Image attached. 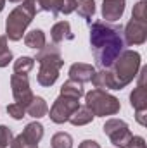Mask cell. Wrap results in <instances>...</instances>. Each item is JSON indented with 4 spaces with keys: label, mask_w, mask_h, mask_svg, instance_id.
Segmentation results:
<instances>
[{
    "label": "cell",
    "mask_w": 147,
    "mask_h": 148,
    "mask_svg": "<svg viewBox=\"0 0 147 148\" xmlns=\"http://www.w3.org/2000/svg\"><path fill=\"white\" fill-rule=\"evenodd\" d=\"M90 45L97 66L101 69H109L125 50V38L121 26L95 21L94 24H90Z\"/></svg>",
    "instance_id": "6da1fadb"
},
{
    "label": "cell",
    "mask_w": 147,
    "mask_h": 148,
    "mask_svg": "<svg viewBox=\"0 0 147 148\" xmlns=\"http://www.w3.org/2000/svg\"><path fill=\"white\" fill-rule=\"evenodd\" d=\"M140 69V53L133 50H123L109 69L94 74L92 83L99 90H123L128 86Z\"/></svg>",
    "instance_id": "7a4b0ae2"
},
{
    "label": "cell",
    "mask_w": 147,
    "mask_h": 148,
    "mask_svg": "<svg viewBox=\"0 0 147 148\" xmlns=\"http://www.w3.org/2000/svg\"><path fill=\"white\" fill-rule=\"evenodd\" d=\"M38 64H40V71H38L37 81L40 86H52L57 77H59V71L61 67L64 66V60H62V55H61V50L55 43L52 45H45L43 48H40L35 57Z\"/></svg>",
    "instance_id": "3957f363"
},
{
    "label": "cell",
    "mask_w": 147,
    "mask_h": 148,
    "mask_svg": "<svg viewBox=\"0 0 147 148\" xmlns=\"http://www.w3.org/2000/svg\"><path fill=\"white\" fill-rule=\"evenodd\" d=\"M37 16L35 5L31 0H23L21 5H17L7 17L5 21V36L7 40L12 41H19L23 35L26 33V28L30 26V23L33 21V17Z\"/></svg>",
    "instance_id": "277c9868"
},
{
    "label": "cell",
    "mask_w": 147,
    "mask_h": 148,
    "mask_svg": "<svg viewBox=\"0 0 147 148\" xmlns=\"http://www.w3.org/2000/svg\"><path fill=\"white\" fill-rule=\"evenodd\" d=\"M85 107L94 114V117H106L114 115L121 109V103L116 97H112L106 90H92L85 93Z\"/></svg>",
    "instance_id": "5b68a950"
},
{
    "label": "cell",
    "mask_w": 147,
    "mask_h": 148,
    "mask_svg": "<svg viewBox=\"0 0 147 148\" xmlns=\"http://www.w3.org/2000/svg\"><path fill=\"white\" fill-rule=\"evenodd\" d=\"M80 107V100L73 97H66V95H59L54 102V105L50 107L49 117L52 122L55 124H64L69 121V117L74 114V110Z\"/></svg>",
    "instance_id": "8992f818"
},
{
    "label": "cell",
    "mask_w": 147,
    "mask_h": 148,
    "mask_svg": "<svg viewBox=\"0 0 147 148\" xmlns=\"http://www.w3.org/2000/svg\"><path fill=\"white\" fill-rule=\"evenodd\" d=\"M104 134H107L112 145L119 148H126L130 140H132V131L128 127V124L121 119H109L104 124Z\"/></svg>",
    "instance_id": "52a82bcc"
},
{
    "label": "cell",
    "mask_w": 147,
    "mask_h": 148,
    "mask_svg": "<svg viewBox=\"0 0 147 148\" xmlns=\"http://www.w3.org/2000/svg\"><path fill=\"white\" fill-rule=\"evenodd\" d=\"M10 88H12V97L16 100V103L26 107L31 100H33V91L30 88V79L28 74H12L10 76Z\"/></svg>",
    "instance_id": "ba28073f"
},
{
    "label": "cell",
    "mask_w": 147,
    "mask_h": 148,
    "mask_svg": "<svg viewBox=\"0 0 147 148\" xmlns=\"http://www.w3.org/2000/svg\"><path fill=\"white\" fill-rule=\"evenodd\" d=\"M146 74L147 67L140 69V77H139V86L132 91L130 95V103L135 109V112H146L147 110V86H146Z\"/></svg>",
    "instance_id": "9c48e42d"
},
{
    "label": "cell",
    "mask_w": 147,
    "mask_h": 148,
    "mask_svg": "<svg viewBox=\"0 0 147 148\" xmlns=\"http://www.w3.org/2000/svg\"><path fill=\"white\" fill-rule=\"evenodd\" d=\"M125 43L128 45H144L147 40V23L132 19L125 28Z\"/></svg>",
    "instance_id": "30bf717a"
},
{
    "label": "cell",
    "mask_w": 147,
    "mask_h": 148,
    "mask_svg": "<svg viewBox=\"0 0 147 148\" xmlns=\"http://www.w3.org/2000/svg\"><path fill=\"white\" fill-rule=\"evenodd\" d=\"M126 0H102V17L106 21H119L125 12Z\"/></svg>",
    "instance_id": "8fae6325"
},
{
    "label": "cell",
    "mask_w": 147,
    "mask_h": 148,
    "mask_svg": "<svg viewBox=\"0 0 147 148\" xmlns=\"http://www.w3.org/2000/svg\"><path fill=\"white\" fill-rule=\"evenodd\" d=\"M95 74V67L90 66V64H83V62H76L69 67V79L73 81H78V83H88L92 81Z\"/></svg>",
    "instance_id": "7c38bea8"
},
{
    "label": "cell",
    "mask_w": 147,
    "mask_h": 148,
    "mask_svg": "<svg viewBox=\"0 0 147 148\" xmlns=\"http://www.w3.org/2000/svg\"><path fill=\"white\" fill-rule=\"evenodd\" d=\"M50 38L52 41L57 45V43H62V41H71L74 38L73 31H71V24L68 21H59L52 26L50 29Z\"/></svg>",
    "instance_id": "4fadbf2b"
},
{
    "label": "cell",
    "mask_w": 147,
    "mask_h": 148,
    "mask_svg": "<svg viewBox=\"0 0 147 148\" xmlns=\"http://www.w3.org/2000/svg\"><path fill=\"white\" fill-rule=\"evenodd\" d=\"M26 114H30L35 119L45 117L49 114V105H47V102L42 97H33V100L26 105Z\"/></svg>",
    "instance_id": "5bb4252c"
},
{
    "label": "cell",
    "mask_w": 147,
    "mask_h": 148,
    "mask_svg": "<svg viewBox=\"0 0 147 148\" xmlns=\"http://www.w3.org/2000/svg\"><path fill=\"white\" fill-rule=\"evenodd\" d=\"M24 45L30 47V48H35V50H40L47 45V38H45V33L42 29H33L30 33L24 35Z\"/></svg>",
    "instance_id": "9a60e30c"
},
{
    "label": "cell",
    "mask_w": 147,
    "mask_h": 148,
    "mask_svg": "<svg viewBox=\"0 0 147 148\" xmlns=\"http://www.w3.org/2000/svg\"><path fill=\"white\" fill-rule=\"evenodd\" d=\"M61 95H66V97H73V98H81L85 95V90H83V84L73 81V79H68L62 86H61Z\"/></svg>",
    "instance_id": "2e32d148"
},
{
    "label": "cell",
    "mask_w": 147,
    "mask_h": 148,
    "mask_svg": "<svg viewBox=\"0 0 147 148\" xmlns=\"http://www.w3.org/2000/svg\"><path fill=\"white\" fill-rule=\"evenodd\" d=\"M31 2H33V5H35L37 14L38 12H42V10H45V12H50L54 17L59 16L61 0H31Z\"/></svg>",
    "instance_id": "e0dca14e"
},
{
    "label": "cell",
    "mask_w": 147,
    "mask_h": 148,
    "mask_svg": "<svg viewBox=\"0 0 147 148\" xmlns=\"http://www.w3.org/2000/svg\"><path fill=\"white\" fill-rule=\"evenodd\" d=\"M94 119V114L88 110L87 107H78L74 114L69 117V122L73 126H85V124H90Z\"/></svg>",
    "instance_id": "ac0fdd59"
},
{
    "label": "cell",
    "mask_w": 147,
    "mask_h": 148,
    "mask_svg": "<svg viewBox=\"0 0 147 148\" xmlns=\"http://www.w3.org/2000/svg\"><path fill=\"white\" fill-rule=\"evenodd\" d=\"M23 134H24L30 141L40 143V140L43 138V126H42L40 122H30V124H26Z\"/></svg>",
    "instance_id": "d6986e66"
},
{
    "label": "cell",
    "mask_w": 147,
    "mask_h": 148,
    "mask_svg": "<svg viewBox=\"0 0 147 148\" xmlns=\"http://www.w3.org/2000/svg\"><path fill=\"white\" fill-rule=\"evenodd\" d=\"M76 12L80 17H83L90 23V17L95 14V2L94 0H78L76 2Z\"/></svg>",
    "instance_id": "ffe728a7"
},
{
    "label": "cell",
    "mask_w": 147,
    "mask_h": 148,
    "mask_svg": "<svg viewBox=\"0 0 147 148\" xmlns=\"http://www.w3.org/2000/svg\"><path fill=\"white\" fill-rule=\"evenodd\" d=\"M33 67H35V59L33 57L23 55L14 62V73L16 74H28Z\"/></svg>",
    "instance_id": "44dd1931"
},
{
    "label": "cell",
    "mask_w": 147,
    "mask_h": 148,
    "mask_svg": "<svg viewBox=\"0 0 147 148\" xmlns=\"http://www.w3.org/2000/svg\"><path fill=\"white\" fill-rule=\"evenodd\" d=\"M52 148H73V138L68 133H55L50 141Z\"/></svg>",
    "instance_id": "7402d4cb"
},
{
    "label": "cell",
    "mask_w": 147,
    "mask_h": 148,
    "mask_svg": "<svg viewBox=\"0 0 147 148\" xmlns=\"http://www.w3.org/2000/svg\"><path fill=\"white\" fill-rule=\"evenodd\" d=\"M12 60V52L7 45V36H0V67H7Z\"/></svg>",
    "instance_id": "603a6c76"
},
{
    "label": "cell",
    "mask_w": 147,
    "mask_h": 148,
    "mask_svg": "<svg viewBox=\"0 0 147 148\" xmlns=\"http://www.w3.org/2000/svg\"><path fill=\"white\" fill-rule=\"evenodd\" d=\"M132 19L140 21V23H147V5H146V0H140L139 3H135L133 12H132Z\"/></svg>",
    "instance_id": "cb8c5ba5"
},
{
    "label": "cell",
    "mask_w": 147,
    "mask_h": 148,
    "mask_svg": "<svg viewBox=\"0 0 147 148\" xmlns=\"http://www.w3.org/2000/svg\"><path fill=\"white\" fill-rule=\"evenodd\" d=\"M10 148H38V143H33V141H30L23 133L19 134V136H16V138H12V143L9 145Z\"/></svg>",
    "instance_id": "d4e9b609"
},
{
    "label": "cell",
    "mask_w": 147,
    "mask_h": 148,
    "mask_svg": "<svg viewBox=\"0 0 147 148\" xmlns=\"http://www.w3.org/2000/svg\"><path fill=\"white\" fill-rule=\"evenodd\" d=\"M7 114L12 117V119H16V121H19V119H23L24 115H26V107H23V105H19V103H10L9 107H7Z\"/></svg>",
    "instance_id": "484cf974"
},
{
    "label": "cell",
    "mask_w": 147,
    "mask_h": 148,
    "mask_svg": "<svg viewBox=\"0 0 147 148\" xmlns=\"http://www.w3.org/2000/svg\"><path fill=\"white\" fill-rule=\"evenodd\" d=\"M12 143V131L7 126H0V147H9Z\"/></svg>",
    "instance_id": "4316f807"
},
{
    "label": "cell",
    "mask_w": 147,
    "mask_h": 148,
    "mask_svg": "<svg viewBox=\"0 0 147 148\" xmlns=\"http://www.w3.org/2000/svg\"><path fill=\"white\" fill-rule=\"evenodd\" d=\"M76 2L78 0H61L59 14H71L76 10Z\"/></svg>",
    "instance_id": "83f0119b"
},
{
    "label": "cell",
    "mask_w": 147,
    "mask_h": 148,
    "mask_svg": "<svg viewBox=\"0 0 147 148\" xmlns=\"http://www.w3.org/2000/svg\"><path fill=\"white\" fill-rule=\"evenodd\" d=\"M78 148H101V145H99L97 141H94V140H85V141L80 143Z\"/></svg>",
    "instance_id": "f1b7e54d"
},
{
    "label": "cell",
    "mask_w": 147,
    "mask_h": 148,
    "mask_svg": "<svg viewBox=\"0 0 147 148\" xmlns=\"http://www.w3.org/2000/svg\"><path fill=\"white\" fill-rule=\"evenodd\" d=\"M3 7H5V0H0V12L3 10Z\"/></svg>",
    "instance_id": "f546056e"
},
{
    "label": "cell",
    "mask_w": 147,
    "mask_h": 148,
    "mask_svg": "<svg viewBox=\"0 0 147 148\" xmlns=\"http://www.w3.org/2000/svg\"><path fill=\"white\" fill-rule=\"evenodd\" d=\"M9 2H14V3H17V2H23V0H9Z\"/></svg>",
    "instance_id": "4dcf8cb0"
},
{
    "label": "cell",
    "mask_w": 147,
    "mask_h": 148,
    "mask_svg": "<svg viewBox=\"0 0 147 148\" xmlns=\"http://www.w3.org/2000/svg\"><path fill=\"white\" fill-rule=\"evenodd\" d=\"M0 148H3V147H0Z\"/></svg>",
    "instance_id": "1f68e13d"
}]
</instances>
